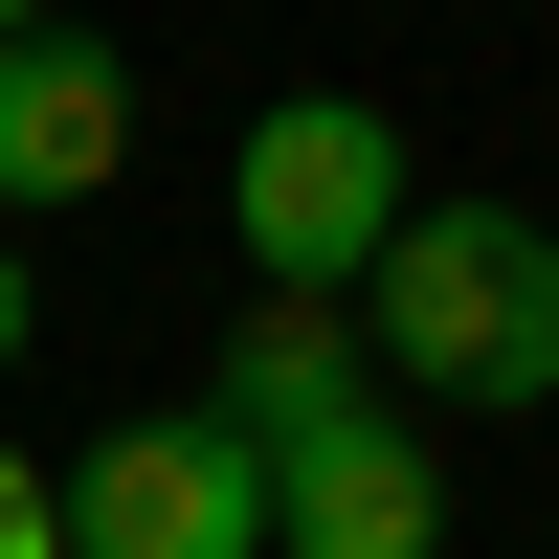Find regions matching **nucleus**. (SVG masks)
<instances>
[{"instance_id": "nucleus-2", "label": "nucleus", "mask_w": 559, "mask_h": 559, "mask_svg": "<svg viewBox=\"0 0 559 559\" xmlns=\"http://www.w3.org/2000/svg\"><path fill=\"white\" fill-rule=\"evenodd\" d=\"M403 202H426V179H403V112H381V90H269L247 157H224V224H247L269 292H358Z\"/></svg>"}, {"instance_id": "nucleus-7", "label": "nucleus", "mask_w": 559, "mask_h": 559, "mask_svg": "<svg viewBox=\"0 0 559 559\" xmlns=\"http://www.w3.org/2000/svg\"><path fill=\"white\" fill-rule=\"evenodd\" d=\"M0 559H68V471H23V448H0Z\"/></svg>"}, {"instance_id": "nucleus-3", "label": "nucleus", "mask_w": 559, "mask_h": 559, "mask_svg": "<svg viewBox=\"0 0 559 559\" xmlns=\"http://www.w3.org/2000/svg\"><path fill=\"white\" fill-rule=\"evenodd\" d=\"M68 559H269V448L224 403H157V426L68 448Z\"/></svg>"}, {"instance_id": "nucleus-8", "label": "nucleus", "mask_w": 559, "mask_h": 559, "mask_svg": "<svg viewBox=\"0 0 559 559\" xmlns=\"http://www.w3.org/2000/svg\"><path fill=\"white\" fill-rule=\"evenodd\" d=\"M23 336H45V269H23V247H0V381H23Z\"/></svg>"}, {"instance_id": "nucleus-6", "label": "nucleus", "mask_w": 559, "mask_h": 559, "mask_svg": "<svg viewBox=\"0 0 559 559\" xmlns=\"http://www.w3.org/2000/svg\"><path fill=\"white\" fill-rule=\"evenodd\" d=\"M336 403H381V358H358V292H269L247 336H224V426H247V448L336 426Z\"/></svg>"}, {"instance_id": "nucleus-1", "label": "nucleus", "mask_w": 559, "mask_h": 559, "mask_svg": "<svg viewBox=\"0 0 559 559\" xmlns=\"http://www.w3.org/2000/svg\"><path fill=\"white\" fill-rule=\"evenodd\" d=\"M358 358L403 403H559V224L537 202H403L358 269Z\"/></svg>"}, {"instance_id": "nucleus-9", "label": "nucleus", "mask_w": 559, "mask_h": 559, "mask_svg": "<svg viewBox=\"0 0 559 559\" xmlns=\"http://www.w3.org/2000/svg\"><path fill=\"white\" fill-rule=\"evenodd\" d=\"M0 23H68V0H0Z\"/></svg>"}, {"instance_id": "nucleus-4", "label": "nucleus", "mask_w": 559, "mask_h": 559, "mask_svg": "<svg viewBox=\"0 0 559 559\" xmlns=\"http://www.w3.org/2000/svg\"><path fill=\"white\" fill-rule=\"evenodd\" d=\"M269 559H448V448L426 403H336L269 448Z\"/></svg>"}, {"instance_id": "nucleus-5", "label": "nucleus", "mask_w": 559, "mask_h": 559, "mask_svg": "<svg viewBox=\"0 0 559 559\" xmlns=\"http://www.w3.org/2000/svg\"><path fill=\"white\" fill-rule=\"evenodd\" d=\"M112 179H134V68L68 45V23H0V224L112 202Z\"/></svg>"}]
</instances>
